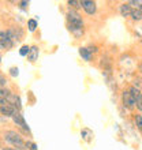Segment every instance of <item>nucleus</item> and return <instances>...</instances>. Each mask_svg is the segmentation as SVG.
Wrapping results in <instances>:
<instances>
[{
	"label": "nucleus",
	"mask_w": 142,
	"mask_h": 150,
	"mask_svg": "<svg viewBox=\"0 0 142 150\" xmlns=\"http://www.w3.org/2000/svg\"><path fill=\"white\" fill-rule=\"evenodd\" d=\"M133 86L137 87L138 90H141L142 89V78L141 76H135V78L133 79Z\"/></svg>",
	"instance_id": "aec40b11"
},
{
	"label": "nucleus",
	"mask_w": 142,
	"mask_h": 150,
	"mask_svg": "<svg viewBox=\"0 0 142 150\" xmlns=\"http://www.w3.org/2000/svg\"><path fill=\"white\" fill-rule=\"evenodd\" d=\"M87 49L90 51L92 55H93V53H97V52H99V48L96 47V45H90V47H87Z\"/></svg>",
	"instance_id": "393cba45"
},
{
	"label": "nucleus",
	"mask_w": 142,
	"mask_h": 150,
	"mask_svg": "<svg viewBox=\"0 0 142 150\" xmlns=\"http://www.w3.org/2000/svg\"><path fill=\"white\" fill-rule=\"evenodd\" d=\"M29 53H30V47H29V45H22V47H21V49H19V55L23 56V57H25V56L28 57Z\"/></svg>",
	"instance_id": "f3484780"
},
{
	"label": "nucleus",
	"mask_w": 142,
	"mask_h": 150,
	"mask_svg": "<svg viewBox=\"0 0 142 150\" xmlns=\"http://www.w3.org/2000/svg\"><path fill=\"white\" fill-rule=\"evenodd\" d=\"M82 8L87 15H93L97 11V4H96V1H92V0H82Z\"/></svg>",
	"instance_id": "6e6552de"
},
{
	"label": "nucleus",
	"mask_w": 142,
	"mask_h": 150,
	"mask_svg": "<svg viewBox=\"0 0 142 150\" xmlns=\"http://www.w3.org/2000/svg\"><path fill=\"white\" fill-rule=\"evenodd\" d=\"M129 91H130V93H131V96H133L134 98H138L139 96L142 94V93H141V90H138V89H137V87H134V86H131L130 89H129Z\"/></svg>",
	"instance_id": "412c9836"
},
{
	"label": "nucleus",
	"mask_w": 142,
	"mask_h": 150,
	"mask_svg": "<svg viewBox=\"0 0 142 150\" xmlns=\"http://www.w3.org/2000/svg\"><path fill=\"white\" fill-rule=\"evenodd\" d=\"M137 108H138L139 112H142V94L137 98Z\"/></svg>",
	"instance_id": "b1692460"
},
{
	"label": "nucleus",
	"mask_w": 142,
	"mask_h": 150,
	"mask_svg": "<svg viewBox=\"0 0 142 150\" xmlns=\"http://www.w3.org/2000/svg\"><path fill=\"white\" fill-rule=\"evenodd\" d=\"M78 52H79V56H81L85 62H90L92 57H93V55L90 53V51H89L87 48H85V47H81Z\"/></svg>",
	"instance_id": "f8f14e48"
},
{
	"label": "nucleus",
	"mask_w": 142,
	"mask_h": 150,
	"mask_svg": "<svg viewBox=\"0 0 142 150\" xmlns=\"http://www.w3.org/2000/svg\"><path fill=\"white\" fill-rule=\"evenodd\" d=\"M0 111H1V115L6 116V117H12L14 113L16 112V108L12 104L7 103V100L1 98L0 100Z\"/></svg>",
	"instance_id": "20e7f679"
},
{
	"label": "nucleus",
	"mask_w": 142,
	"mask_h": 150,
	"mask_svg": "<svg viewBox=\"0 0 142 150\" xmlns=\"http://www.w3.org/2000/svg\"><path fill=\"white\" fill-rule=\"evenodd\" d=\"M7 32L10 33V36L12 37V40H14L15 42H19V41H22V40H23L25 32L22 30V28H19V26H14V28L8 29Z\"/></svg>",
	"instance_id": "0eeeda50"
},
{
	"label": "nucleus",
	"mask_w": 142,
	"mask_h": 150,
	"mask_svg": "<svg viewBox=\"0 0 142 150\" xmlns=\"http://www.w3.org/2000/svg\"><path fill=\"white\" fill-rule=\"evenodd\" d=\"M14 42H15V41L12 40V37L10 36V33L8 32H4V30L0 32V47H1L3 51L11 49V48L14 47Z\"/></svg>",
	"instance_id": "7ed1b4c3"
},
{
	"label": "nucleus",
	"mask_w": 142,
	"mask_h": 150,
	"mask_svg": "<svg viewBox=\"0 0 142 150\" xmlns=\"http://www.w3.org/2000/svg\"><path fill=\"white\" fill-rule=\"evenodd\" d=\"M67 4L70 6L72 10H77V8H82V1L79 0H68Z\"/></svg>",
	"instance_id": "dca6fc26"
},
{
	"label": "nucleus",
	"mask_w": 142,
	"mask_h": 150,
	"mask_svg": "<svg viewBox=\"0 0 142 150\" xmlns=\"http://www.w3.org/2000/svg\"><path fill=\"white\" fill-rule=\"evenodd\" d=\"M138 70H139V72H141V74H142V62H141V63H139V66H138Z\"/></svg>",
	"instance_id": "c85d7f7f"
},
{
	"label": "nucleus",
	"mask_w": 142,
	"mask_h": 150,
	"mask_svg": "<svg viewBox=\"0 0 142 150\" xmlns=\"http://www.w3.org/2000/svg\"><path fill=\"white\" fill-rule=\"evenodd\" d=\"M131 19L135 21V22H139V21H142V10H138V8H133V12H131Z\"/></svg>",
	"instance_id": "ddd939ff"
},
{
	"label": "nucleus",
	"mask_w": 142,
	"mask_h": 150,
	"mask_svg": "<svg viewBox=\"0 0 142 150\" xmlns=\"http://www.w3.org/2000/svg\"><path fill=\"white\" fill-rule=\"evenodd\" d=\"M28 29H29V32H34L36 29H37V21L36 19H29L28 21Z\"/></svg>",
	"instance_id": "6ab92c4d"
},
{
	"label": "nucleus",
	"mask_w": 142,
	"mask_h": 150,
	"mask_svg": "<svg viewBox=\"0 0 142 150\" xmlns=\"http://www.w3.org/2000/svg\"><path fill=\"white\" fill-rule=\"evenodd\" d=\"M122 103H123V105L126 108H129V109H134V108L137 107V98H134L129 90H124L122 93Z\"/></svg>",
	"instance_id": "39448f33"
},
{
	"label": "nucleus",
	"mask_w": 142,
	"mask_h": 150,
	"mask_svg": "<svg viewBox=\"0 0 142 150\" xmlns=\"http://www.w3.org/2000/svg\"><path fill=\"white\" fill-rule=\"evenodd\" d=\"M81 137H82V139H85L86 142H90L92 137H93V132H92L89 128H83V130L81 131Z\"/></svg>",
	"instance_id": "2eb2a0df"
},
{
	"label": "nucleus",
	"mask_w": 142,
	"mask_h": 150,
	"mask_svg": "<svg viewBox=\"0 0 142 150\" xmlns=\"http://www.w3.org/2000/svg\"><path fill=\"white\" fill-rule=\"evenodd\" d=\"M0 85H1V89H4V86L7 85V79L4 78V76H1V78H0Z\"/></svg>",
	"instance_id": "bb28decb"
},
{
	"label": "nucleus",
	"mask_w": 142,
	"mask_h": 150,
	"mask_svg": "<svg viewBox=\"0 0 142 150\" xmlns=\"http://www.w3.org/2000/svg\"><path fill=\"white\" fill-rule=\"evenodd\" d=\"M127 3L130 4V6L131 4H134L138 10H142V0H130V1H127Z\"/></svg>",
	"instance_id": "5701e85b"
},
{
	"label": "nucleus",
	"mask_w": 142,
	"mask_h": 150,
	"mask_svg": "<svg viewBox=\"0 0 142 150\" xmlns=\"http://www.w3.org/2000/svg\"><path fill=\"white\" fill-rule=\"evenodd\" d=\"M134 123H135V127H137V128H138V130L142 132V116H141V115H135Z\"/></svg>",
	"instance_id": "a211bd4d"
},
{
	"label": "nucleus",
	"mask_w": 142,
	"mask_h": 150,
	"mask_svg": "<svg viewBox=\"0 0 142 150\" xmlns=\"http://www.w3.org/2000/svg\"><path fill=\"white\" fill-rule=\"evenodd\" d=\"M66 16H67V22H68L70 25H75V26H81V28H85L82 16L79 15V12L77 11V10H72V8H70V10L67 11V14H66Z\"/></svg>",
	"instance_id": "f03ea898"
},
{
	"label": "nucleus",
	"mask_w": 142,
	"mask_h": 150,
	"mask_svg": "<svg viewBox=\"0 0 142 150\" xmlns=\"http://www.w3.org/2000/svg\"><path fill=\"white\" fill-rule=\"evenodd\" d=\"M67 28H68V32L75 37V38H81L85 33V29L81 28V26H75V25H70L67 23Z\"/></svg>",
	"instance_id": "1a4fd4ad"
},
{
	"label": "nucleus",
	"mask_w": 142,
	"mask_h": 150,
	"mask_svg": "<svg viewBox=\"0 0 142 150\" xmlns=\"http://www.w3.org/2000/svg\"><path fill=\"white\" fill-rule=\"evenodd\" d=\"M29 150H38V147H37V145H36V143H32V145H30V147H29Z\"/></svg>",
	"instance_id": "cd10ccee"
},
{
	"label": "nucleus",
	"mask_w": 142,
	"mask_h": 150,
	"mask_svg": "<svg viewBox=\"0 0 142 150\" xmlns=\"http://www.w3.org/2000/svg\"><path fill=\"white\" fill-rule=\"evenodd\" d=\"M111 64H112V62H111L109 57H101V67L104 68V71H111Z\"/></svg>",
	"instance_id": "4468645a"
},
{
	"label": "nucleus",
	"mask_w": 142,
	"mask_h": 150,
	"mask_svg": "<svg viewBox=\"0 0 142 150\" xmlns=\"http://www.w3.org/2000/svg\"><path fill=\"white\" fill-rule=\"evenodd\" d=\"M1 150H15V149H14V147H3Z\"/></svg>",
	"instance_id": "c756f323"
},
{
	"label": "nucleus",
	"mask_w": 142,
	"mask_h": 150,
	"mask_svg": "<svg viewBox=\"0 0 142 150\" xmlns=\"http://www.w3.org/2000/svg\"><path fill=\"white\" fill-rule=\"evenodd\" d=\"M12 120H14V123H15L19 128H22L26 134H30V128H29V126L26 124V122H25V117H23V115L21 113V111H16L15 113H14Z\"/></svg>",
	"instance_id": "423d86ee"
},
{
	"label": "nucleus",
	"mask_w": 142,
	"mask_h": 150,
	"mask_svg": "<svg viewBox=\"0 0 142 150\" xmlns=\"http://www.w3.org/2000/svg\"><path fill=\"white\" fill-rule=\"evenodd\" d=\"M38 55H40L38 47H37V45H32V47H30V53H29V56H28V60L30 63H34L36 60L38 59Z\"/></svg>",
	"instance_id": "9b49d317"
},
{
	"label": "nucleus",
	"mask_w": 142,
	"mask_h": 150,
	"mask_svg": "<svg viewBox=\"0 0 142 150\" xmlns=\"http://www.w3.org/2000/svg\"><path fill=\"white\" fill-rule=\"evenodd\" d=\"M18 4H19V7L23 8V10H26V8L29 7V1H19Z\"/></svg>",
	"instance_id": "a878e982"
},
{
	"label": "nucleus",
	"mask_w": 142,
	"mask_h": 150,
	"mask_svg": "<svg viewBox=\"0 0 142 150\" xmlns=\"http://www.w3.org/2000/svg\"><path fill=\"white\" fill-rule=\"evenodd\" d=\"M8 72H10V75H11L12 78H16V76H18V74H19V68H18V67H10Z\"/></svg>",
	"instance_id": "4be33fe9"
},
{
	"label": "nucleus",
	"mask_w": 142,
	"mask_h": 150,
	"mask_svg": "<svg viewBox=\"0 0 142 150\" xmlns=\"http://www.w3.org/2000/svg\"><path fill=\"white\" fill-rule=\"evenodd\" d=\"M3 139L8 145H11L15 150H28L26 149V142H23V139L16 131L14 130H7L3 132Z\"/></svg>",
	"instance_id": "f257e3e1"
},
{
	"label": "nucleus",
	"mask_w": 142,
	"mask_h": 150,
	"mask_svg": "<svg viewBox=\"0 0 142 150\" xmlns=\"http://www.w3.org/2000/svg\"><path fill=\"white\" fill-rule=\"evenodd\" d=\"M141 44H142V38H141Z\"/></svg>",
	"instance_id": "7c9ffc66"
},
{
	"label": "nucleus",
	"mask_w": 142,
	"mask_h": 150,
	"mask_svg": "<svg viewBox=\"0 0 142 150\" xmlns=\"http://www.w3.org/2000/svg\"><path fill=\"white\" fill-rule=\"evenodd\" d=\"M131 12H133V8L129 3H123L119 6V14L123 16V18H129L131 16Z\"/></svg>",
	"instance_id": "9d476101"
}]
</instances>
